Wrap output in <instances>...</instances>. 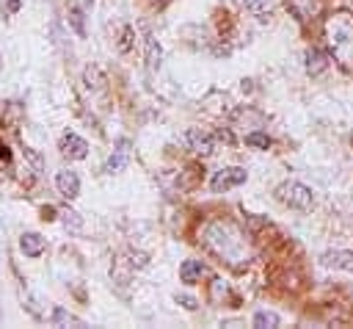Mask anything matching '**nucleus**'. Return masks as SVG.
<instances>
[{"instance_id": "f257e3e1", "label": "nucleus", "mask_w": 353, "mask_h": 329, "mask_svg": "<svg viewBox=\"0 0 353 329\" xmlns=\"http://www.w3.org/2000/svg\"><path fill=\"white\" fill-rule=\"evenodd\" d=\"M325 41L331 47V55L345 69H353V17L350 14H334L325 19Z\"/></svg>"}, {"instance_id": "f03ea898", "label": "nucleus", "mask_w": 353, "mask_h": 329, "mask_svg": "<svg viewBox=\"0 0 353 329\" xmlns=\"http://www.w3.org/2000/svg\"><path fill=\"white\" fill-rule=\"evenodd\" d=\"M207 243L221 254L226 257L229 263H245L248 260V246L243 241V235L232 227V224H223V221H215L207 227Z\"/></svg>"}, {"instance_id": "7ed1b4c3", "label": "nucleus", "mask_w": 353, "mask_h": 329, "mask_svg": "<svg viewBox=\"0 0 353 329\" xmlns=\"http://www.w3.org/2000/svg\"><path fill=\"white\" fill-rule=\"evenodd\" d=\"M273 194H276V199H279L281 205H287V207H292V210H309L312 202H314L312 188L303 185V182H298V180H284L281 185H276Z\"/></svg>"}, {"instance_id": "20e7f679", "label": "nucleus", "mask_w": 353, "mask_h": 329, "mask_svg": "<svg viewBox=\"0 0 353 329\" xmlns=\"http://www.w3.org/2000/svg\"><path fill=\"white\" fill-rule=\"evenodd\" d=\"M248 180V171L243 169V166H229V169H221V171H215V177H212V191L215 194H221V191H229V188H237V185H243Z\"/></svg>"}, {"instance_id": "39448f33", "label": "nucleus", "mask_w": 353, "mask_h": 329, "mask_svg": "<svg viewBox=\"0 0 353 329\" xmlns=\"http://www.w3.org/2000/svg\"><path fill=\"white\" fill-rule=\"evenodd\" d=\"M320 263L325 268H336V271H353V252L347 249H331L320 254Z\"/></svg>"}, {"instance_id": "423d86ee", "label": "nucleus", "mask_w": 353, "mask_h": 329, "mask_svg": "<svg viewBox=\"0 0 353 329\" xmlns=\"http://www.w3.org/2000/svg\"><path fill=\"white\" fill-rule=\"evenodd\" d=\"M185 144H188L193 152H199V155H210V152L215 149V138H212L210 133L199 130V127H193V130L185 133Z\"/></svg>"}, {"instance_id": "0eeeda50", "label": "nucleus", "mask_w": 353, "mask_h": 329, "mask_svg": "<svg viewBox=\"0 0 353 329\" xmlns=\"http://www.w3.org/2000/svg\"><path fill=\"white\" fill-rule=\"evenodd\" d=\"M55 188H58V194H61L63 199H74V196L80 194V177H77V171H72V169L58 171Z\"/></svg>"}, {"instance_id": "6e6552de", "label": "nucleus", "mask_w": 353, "mask_h": 329, "mask_svg": "<svg viewBox=\"0 0 353 329\" xmlns=\"http://www.w3.org/2000/svg\"><path fill=\"white\" fill-rule=\"evenodd\" d=\"M127 158H130V141H127V138H119V141H116L113 155H110V158H108V163H105V171H108V174L121 171V169L127 166Z\"/></svg>"}, {"instance_id": "1a4fd4ad", "label": "nucleus", "mask_w": 353, "mask_h": 329, "mask_svg": "<svg viewBox=\"0 0 353 329\" xmlns=\"http://www.w3.org/2000/svg\"><path fill=\"white\" fill-rule=\"evenodd\" d=\"M85 149H88V144H85L77 133H66V135L61 138V152H63L66 158L80 160V158H85Z\"/></svg>"}, {"instance_id": "9d476101", "label": "nucleus", "mask_w": 353, "mask_h": 329, "mask_svg": "<svg viewBox=\"0 0 353 329\" xmlns=\"http://www.w3.org/2000/svg\"><path fill=\"white\" fill-rule=\"evenodd\" d=\"M19 249L28 254V257H39L44 252V238L36 235V232H25L22 241H19Z\"/></svg>"}, {"instance_id": "9b49d317", "label": "nucleus", "mask_w": 353, "mask_h": 329, "mask_svg": "<svg viewBox=\"0 0 353 329\" xmlns=\"http://www.w3.org/2000/svg\"><path fill=\"white\" fill-rule=\"evenodd\" d=\"M201 274H204V265H201L199 260H185V263L179 265V279L188 282V285H193Z\"/></svg>"}, {"instance_id": "f8f14e48", "label": "nucleus", "mask_w": 353, "mask_h": 329, "mask_svg": "<svg viewBox=\"0 0 353 329\" xmlns=\"http://www.w3.org/2000/svg\"><path fill=\"white\" fill-rule=\"evenodd\" d=\"M251 323H254V326H259V329H273V326H279V323H281V318H279L273 310H256V312H254V318H251Z\"/></svg>"}, {"instance_id": "ddd939ff", "label": "nucleus", "mask_w": 353, "mask_h": 329, "mask_svg": "<svg viewBox=\"0 0 353 329\" xmlns=\"http://www.w3.org/2000/svg\"><path fill=\"white\" fill-rule=\"evenodd\" d=\"M323 69H325V55H323L317 47L306 50V72H309V75H320Z\"/></svg>"}, {"instance_id": "4468645a", "label": "nucleus", "mask_w": 353, "mask_h": 329, "mask_svg": "<svg viewBox=\"0 0 353 329\" xmlns=\"http://www.w3.org/2000/svg\"><path fill=\"white\" fill-rule=\"evenodd\" d=\"M290 6H292V11L298 14V17H312V14H317V8H320V0H290Z\"/></svg>"}, {"instance_id": "2eb2a0df", "label": "nucleus", "mask_w": 353, "mask_h": 329, "mask_svg": "<svg viewBox=\"0 0 353 329\" xmlns=\"http://www.w3.org/2000/svg\"><path fill=\"white\" fill-rule=\"evenodd\" d=\"M52 323H55V326H83V321L74 318L72 312H66L63 307H55V310H52Z\"/></svg>"}, {"instance_id": "dca6fc26", "label": "nucleus", "mask_w": 353, "mask_h": 329, "mask_svg": "<svg viewBox=\"0 0 353 329\" xmlns=\"http://www.w3.org/2000/svg\"><path fill=\"white\" fill-rule=\"evenodd\" d=\"M245 11H251V14H268L273 6H276V0H237Z\"/></svg>"}, {"instance_id": "f3484780", "label": "nucleus", "mask_w": 353, "mask_h": 329, "mask_svg": "<svg viewBox=\"0 0 353 329\" xmlns=\"http://www.w3.org/2000/svg\"><path fill=\"white\" fill-rule=\"evenodd\" d=\"M245 144H248V147H254V149H268V147H270V135H268V133L254 130V133H248V135H245Z\"/></svg>"}, {"instance_id": "a211bd4d", "label": "nucleus", "mask_w": 353, "mask_h": 329, "mask_svg": "<svg viewBox=\"0 0 353 329\" xmlns=\"http://www.w3.org/2000/svg\"><path fill=\"white\" fill-rule=\"evenodd\" d=\"M146 47H149V64H152V66L160 64V44H157L152 36H146Z\"/></svg>"}, {"instance_id": "6ab92c4d", "label": "nucleus", "mask_w": 353, "mask_h": 329, "mask_svg": "<svg viewBox=\"0 0 353 329\" xmlns=\"http://www.w3.org/2000/svg\"><path fill=\"white\" fill-rule=\"evenodd\" d=\"M176 301H179L185 310H196V299H193V296H179V293H176Z\"/></svg>"}, {"instance_id": "aec40b11", "label": "nucleus", "mask_w": 353, "mask_h": 329, "mask_svg": "<svg viewBox=\"0 0 353 329\" xmlns=\"http://www.w3.org/2000/svg\"><path fill=\"white\" fill-rule=\"evenodd\" d=\"M72 22H74L77 33H83V19H80V11H77V8H72Z\"/></svg>"}, {"instance_id": "412c9836", "label": "nucleus", "mask_w": 353, "mask_h": 329, "mask_svg": "<svg viewBox=\"0 0 353 329\" xmlns=\"http://www.w3.org/2000/svg\"><path fill=\"white\" fill-rule=\"evenodd\" d=\"M74 227V229H80V221H77V213H66V227Z\"/></svg>"}, {"instance_id": "4be33fe9", "label": "nucleus", "mask_w": 353, "mask_h": 329, "mask_svg": "<svg viewBox=\"0 0 353 329\" xmlns=\"http://www.w3.org/2000/svg\"><path fill=\"white\" fill-rule=\"evenodd\" d=\"M17 6H19V0H8V8L11 11H17Z\"/></svg>"}, {"instance_id": "5701e85b", "label": "nucleus", "mask_w": 353, "mask_h": 329, "mask_svg": "<svg viewBox=\"0 0 353 329\" xmlns=\"http://www.w3.org/2000/svg\"><path fill=\"white\" fill-rule=\"evenodd\" d=\"M85 3H94V0H85Z\"/></svg>"}, {"instance_id": "b1692460", "label": "nucleus", "mask_w": 353, "mask_h": 329, "mask_svg": "<svg viewBox=\"0 0 353 329\" xmlns=\"http://www.w3.org/2000/svg\"><path fill=\"white\" fill-rule=\"evenodd\" d=\"M350 3H353V0H350Z\"/></svg>"}]
</instances>
